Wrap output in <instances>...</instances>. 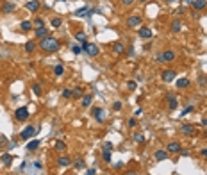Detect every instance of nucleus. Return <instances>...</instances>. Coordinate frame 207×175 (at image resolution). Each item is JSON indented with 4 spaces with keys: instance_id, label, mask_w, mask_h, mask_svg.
<instances>
[{
    "instance_id": "f257e3e1",
    "label": "nucleus",
    "mask_w": 207,
    "mask_h": 175,
    "mask_svg": "<svg viewBox=\"0 0 207 175\" xmlns=\"http://www.w3.org/2000/svg\"><path fill=\"white\" fill-rule=\"evenodd\" d=\"M59 47H61V43L55 39V38H43L41 41H39V48L43 50V52H55V50H59Z\"/></svg>"
},
{
    "instance_id": "f03ea898",
    "label": "nucleus",
    "mask_w": 207,
    "mask_h": 175,
    "mask_svg": "<svg viewBox=\"0 0 207 175\" xmlns=\"http://www.w3.org/2000/svg\"><path fill=\"white\" fill-rule=\"evenodd\" d=\"M82 50H84L88 55H91V57H97V55L100 54L98 47H97L95 43H89V41H82Z\"/></svg>"
},
{
    "instance_id": "7ed1b4c3",
    "label": "nucleus",
    "mask_w": 207,
    "mask_h": 175,
    "mask_svg": "<svg viewBox=\"0 0 207 175\" xmlns=\"http://www.w3.org/2000/svg\"><path fill=\"white\" fill-rule=\"evenodd\" d=\"M38 134V129L34 127V125H29V127H25L21 132H20V138L21 140H30V138H34Z\"/></svg>"
},
{
    "instance_id": "20e7f679",
    "label": "nucleus",
    "mask_w": 207,
    "mask_h": 175,
    "mask_svg": "<svg viewBox=\"0 0 207 175\" xmlns=\"http://www.w3.org/2000/svg\"><path fill=\"white\" fill-rule=\"evenodd\" d=\"M155 59H157V61H163V63H172V61H175V52H173V50H164V52L159 54Z\"/></svg>"
},
{
    "instance_id": "39448f33",
    "label": "nucleus",
    "mask_w": 207,
    "mask_h": 175,
    "mask_svg": "<svg viewBox=\"0 0 207 175\" xmlns=\"http://www.w3.org/2000/svg\"><path fill=\"white\" fill-rule=\"evenodd\" d=\"M166 102H168V109L170 111H175L179 107V98L175 97V93H168L166 95Z\"/></svg>"
},
{
    "instance_id": "423d86ee",
    "label": "nucleus",
    "mask_w": 207,
    "mask_h": 175,
    "mask_svg": "<svg viewBox=\"0 0 207 175\" xmlns=\"http://www.w3.org/2000/svg\"><path fill=\"white\" fill-rule=\"evenodd\" d=\"M14 118H16L18 122H25V120L29 118V109H27V107H18V109L14 111Z\"/></svg>"
},
{
    "instance_id": "0eeeda50",
    "label": "nucleus",
    "mask_w": 207,
    "mask_h": 175,
    "mask_svg": "<svg viewBox=\"0 0 207 175\" xmlns=\"http://www.w3.org/2000/svg\"><path fill=\"white\" fill-rule=\"evenodd\" d=\"M175 77H177V73H175V70H172V68H168V70H164V72L161 73V79H163L164 82H173Z\"/></svg>"
},
{
    "instance_id": "6e6552de",
    "label": "nucleus",
    "mask_w": 207,
    "mask_h": 175,
    "mask_svg": "<svg viewBox=\"0 0 207 175\" xmlns=\"http://www.w3.org/2000/svg\"><path fill=\"white\" fill-rule=\"evenodd\" d=\"M93 116H95V120L98 123H104L105 122V111H104V107H95L93 109Z\"/></svg>"
},
{
    "instance_id": "1a4fd4ad",
    "label": "nucleus",
    "mask_w": 207,
    "mask_h": 175,
    "mask_svg": "<svg viewBox=\"0 0 207 175\" xmlns=\"http://www.w3.org/2000/svg\"><path fill=\"white\" fill-rule=\"evenodd\" d=\"M180 150H182V145H180L179 141H172V143H168V147H166V152H168V154H180Z\"/></svg>"
},
{
    "instance_id": "9d476101",
    "label": "nucleus",
    "mask_w": 207,
    "mask_h": 175,
    "mask_svg": "<svg viewBox=\"0 0 207 175\" xmlns=\"http://www.w3.org/2000/svg\"><path fill=\"white\" fill-rule=\"evenodd\" d=\"M91 14H93V9H89L88 5H84V7H80V9H77L73 16H79V18H82V16H91Z\"/></svg>"
},
{
    "instance_id": "9b49d317",
    "label": "nucleus",
    "mask_w": 207,
    "mask_h": 175,
    "mask_svg": "<svg viewBox=\"0 0 207 175\" xmlns=\"http://www.w3.org/2000/svg\"><path fill=\"white\" fill-rule=\"evenodd\" d=\"M141 23V16L139 14H132L127 18V27H138Z\"/></svg>"
},
{
    "instance_id": "f8f14e48",
    "label": "nucleus",
    "mask_w": 207,
    "mask_h": 175,
    "mask_svg": "<svg viewBox=\"0 0 207 175\" xmlns=\"http://www.w3.org/2000/svg\"><path fill=\"white\" fill-rule=\"evenodd\" d=\"M152 29H148V27H141L139 30H138V36L141 38V39H150L152 38Z\"/></svg>"
},
{
    "instance_id": "ddd939ff",
    "label": "nucleus",
    "mask_w": 207,
    "mask_h": 175,
    "mask_svg": "<svg viewBox=\"0 0 207 175\" xmlns=\"http://www.w3.org/2000/svg\"><path fill=\"white\" fill-rule=\"evenodd\" d=\"M189 84H191V80L186 79V77H182V79H179V80L175 82V86H177L179 89H186V88H189Z\"/></svg>"
},
{
    "instance_id": "4468645a",
    "label": "nucleus",
    "mask_w": 207,
    "mask_h": 175,
    "mask_svg": "<svg viewBox=\"0 0 207 175\" xmlns=\"http://www.w3.org/2000/svg\"><path fill=\"white\" fill-rule=\"evenodd\" d=\"M168 156H170V154H168L166 150H155V152H154V159H155V161H164V159H168Z\"/></svg>"
},
{
    "instance_id": "2eb2a0df",
    "label": "nucleus",
    "mask_w": 207,
    "mask_h": 175,
    "mask_svg": "<svg viewBox=\"0 0 207 175\" xmlns=\"http://www.w3.org/2000/svg\"><path fill=\"white\" fill-rule=\"evenodd\" d=\"M25 7H27L29 11L36 13V11H39V0H30V2H27V4H25Z\"/></svg>"
},
{
    "instance_id": "dca6fc26",
    "label": "nucleus",
    "mask_w": 207,
    "mask_h": 175,
    "mask_svg": "<svg viewBox=\"0 0 207 175\" xmlns=\"http://www.w3.org/2000/svg\"><path fill=\"white\" fill-rule=\"evenodd\" d=\"M34 34H36V38H39V39L48 38V30H46V27H39V29H36Z\"/></svg>"
},
{
    "instance_id": "f3484780",
    "label": "nucleus",
    "mask_w": 207,
    "mask_h": 175,
    "mask_svg": "<svg viewBox=\"0 0 207 175\" xmlns=\"http://www.w3.org/2000/svg\"><path fill=\"white\" fill-rule=\"evenodd\" d=\"M180 132H182V134H186V136H191V134L195 132V125H188V123H186V125H182V127H180Z\"/></svg>"
},
{
    "instance_id": "a211bd4d",
    "label": "nucleus",
    "mask_w": 207,
    "mask_h": 175,
    "mask_svg": "<svg viewBox=\"0 0 207 175\" xmlns=\"http://www.w3.org/2000/svg\"><path fill=\"white\" fill-rule=\"evenodd\" d=\"M36 47H38V45H36V41L29 39V41L25 43V52H27V54H32V52L36 50Z\"/></svg>"
},
{
    "instance_id": "6ab92c4d",
    "label": "nucleus",
    "mask_w": 207,
    "mask_h": 175,
    "mask_svg": "<svg viewBox=\"0 0 207 175\" xmlns=\"http://www.w3.org/2000/svg\"><path fill=\"white\" fill-rule=\"evenodd\" d=\"M38 147H39V141H38V140H29V143H27V150H29V152L38 150Z\"/></svg>"
},
{
    "instance_id": "aec40b11",
    "label": "nucleus",
    "mask_w": 207,
    "mask_h": 175,
    "mask_svg": "<svg viewBox=\"0 0 207 175\" xmlns=\"http://www.w3.org/2000/svg\"><path fill=\"white\" fill-rule=\"evenodd\" d=\"M57 165H59V166H70V165H71V159H70L68 156H61V157L57 159Z\"/></svg>"
},
{
    "instance_id": "412c9836",
    "label": "nucleus",
    "mask_w": 207,
    "mask_h": 175,
    "mask_svg": "<svg viewBox=\"0 0 207 175\" xmlns=\"http://www.w3.org/2000/svg\"><path fill=\"white\" fill-rule=\"evenodd\" d=\"M113 52H114V54H123V52H125V45L120 43V41L114 43V45H113Z\"/></svg>"
},
{
    "instance_id": "4be33fe9",
    "label": "nucleus",
    "mask_w": 207,
    "mask_h": 175,
    "mask_svg": "<svg viewBox=\"0 0 207 175\" xmlns=\"http://www.w3.org/2000/svg\"><path fill=\"white\" fill-rule=\"evenodd\" d=\"M207 2L206 0H193V7L197 9V11H202V9H206Z\"/></svg>"
},
{
    "instance_id": "5701e85b",
    "label": "nucleus",
    "mask_w": 207,
    "mask_h": 175,
    "mask_svg": "<svg viewBox=\"0 0 207 175\" xmlns=\"http://www.w3.org/2000/svg\"><path fill=\"white\" fill-rule=\"evenodd\" d=\"M20 29H21V32H29V30L32 29V21H29V20L21 21V23H20Z\"/></svg>"
},
{
    "instance_id": "b1692460",
    "label": "nucleus",
    "mask_w": 207,
    "mask_h": 175,
    "mask_svg": "<svg viewBox=\"0 0 207 175\" xmlns=\"http://www.w3.org/2000/svg\"><path fill=\"white\" fill-rule=\"evenodd\" d=\"M71 93H73V98H80V97H84V88L77 86V88L71 89Z\"/></svg>"
},
{
    "instance_id": "393cba45",
    "label": "nucleus",
    "mask_w": 207,
    "mask_h": 175,
    "mask_svg": "<svg viewBox=\"0 0 207 175\" xmlns=\"http://www.w3.org/2000/svg\"><path fill=\"white\" fill-rule=\"evenodd\" d=\"M91 102H93V95H84L80 104H82V107H89V106H91Z\"/></svg>"
},
{
    "instance_id": "a878e982",
    "label": "nucleus",
    "mask_w": 207,
    "mask_h": 175,
    "mask_svg": "<svg viewBox=\"0 0 207 175\" xmlns=\"http://www.w3.org/2000/svg\"><path fill=\"white\" fill-rule=\"evenodd\" d=\"M13 11H14V4L13 2H7V4L2 5V13H13Z\"/></svg>"
},
{
    "instance_id": "bb28decb",
    "label": "nucleus",
    "mask_w": 207,
    "mask_h": 175,
    "mask_svg": "<svg viewBox=\"0 0 207 175\" xmlns=\"http://www.w3.org/2000/svg\"><path fill=\"white\" fill-rule=\"evenodd\" d=\"M180 29H182V21H180V20H175V21L172 23V30H173V32H180Z\"/></svg>"
},
{
    "instance_id": "cd10ccee",
    "label": "nucleus",
    "mask_w": 207,
    "mask_h": 175,
    "mask_svg": "<svg viewBox=\"0 0 207 175\" xmlns=\"http://www.w3.org/2000/svg\"><path fill=\"white\" fill-rule=\"evenodd\" d=\"M54 147H55V150H59V152L66 150V143H64V141H61V140H57V141L54 143Z\"/></svg>"
},
{
    "instance_id": "c85d7f7f",
    "label": "nucleus",
    "mask_w": 207,
    "mask_h": 175,
    "mask_svg": "<svg viewBox=\"0 0 207 175\" xmlns=\"http://www.w3.org/2000/svg\"><path fill=\"white\" fill-rule=\"evenodd\" d=\"M54 75H57V77L64 75V66H63V64H57V66L54 68Z\"/></svg>"
},
{
    "instance_id": "c756f323",
    "label": "nucleus",
    "mask_w": 207,
    "mask_h": 175,
    "mask_svg": "<svg viewBox=\"0 0 207 175\" xmlns=\"http://www.w3.org/2000/svg\"><path fill=\"white\" fill-rule=\"evenodd\" d=\"M102 157H104L105 163H111V152L109 150H102Z\"/></svg>"
},
{
    "instance_id": "7c9ffc66",
    "label": "nucleus",
    "mask_w": 207,
    "mask_h": 175,
    "mask_svg": "<svg viewBox=\"0 0 207 175\" xmlns=\"http://www.w3.org/2000/svg\"><path fill=\"white\" fill-rule=\"evenodd\" d=\"M11 159H13V157H11L9 154H4V156H2V163H4L5 166H9V165H11Z\"/></svg>"
},
{
    "instance_id": "2f4dec72",
    "label": "nucleus",
    "mask_w": 207,
    "mask_h": 175,
    "mask_svg": "<svg viewBox=\"0 0 207 175\" xmlns=\"http://www.w3.org/2000/svg\"><path fill=\"white\" fill-rule=\"evenodd\" d=\"M34 25H36V29L45 27V20H43V18H36V20H34Z\"/></svg>"
},
{
    "instance_id": "473e14b6",
    "label": "nucleus",
    "mask_w": 207,
    "mask_h": 175,
    "mask_svg": "<svg viewBox=\"0 0 207 175\" xmlns=\"http://www.w3.org/2000/svg\"><path fill=\"white\" fill-rule=\"evenodd\" d=\"M50 23H52V27H55V29H57V27H61L63 20H61V18H52V21H50Z\"/></svg>"
},
{
    "instance_id": "72a5a7b5",
    "label": "nucleus",
    "mask_w": 207,
    "mask_h": 175,
    "mask_svg": "<svg viewBox=\"0 0 207 175\" xmlns=\"http://www.w3.org/2000/svg\"><path fill=\"white\" fill-rule=\"evenodd\" d=\"M75 39H77V41H86V34H84V32H77V34H75Z\"/></svg>"
},
{
    "instance_id": "f704fd0d",
    "label": "nucleus",
    "mask_w": 207,
    "mask_h": 175,
    "mask_svg": "<svg viewBox=\"0 0 207 175\" xmlns=\"http://www.w3.org/2000/svg\"><path fill=\"white\" fill-rule=\"evenodd\" d=\"M63 97H64V98H71V97H73L71 89H63Z\"/></svg>"
},
{
    "instance_id": "c9c22d12",
    "label": "nucleus",
    "mask_w": 207,
    "mask_h": 175,
    "mask_svg": "<svg viewBox=\"0 0 207 175\" xmlns=\"http://www.w3.org/2000/svg\"><path fill=\"white\" fill-rule=\"evenodd\" d=\"M122 107H123V104H122V102H120V100H116V102H114V104H113V109H114V111H120V109H122Z\"/></svg>"
},
{
    "instance_id": "e433bc0d",
    "label": "nucleus",
    "mask_w": 207,
    "mask_h": 175,
    "mask_svg": "<svg viewBox=\"0 0 207 175\" xmlns=\"http://www.w3.org/2000/svg\"><path fill=\"white\" fill-rule=\"evenodd\" d=\"M134 141L143 143V141H145V136H143V134H134Z\"/></svg>"
},
{
    "instance_id": "4c0bfd02",
    "label": "nucleus",
    "mask_w": 207,
    "mask_h": 175,
    "mask_svg": "<svg viewBox=\"0 0 207 175\" xmlns=\"http://www.w3.org/2000/svg\"><path fill=\"white\" fill-rule=\"evenodd\" d=\"M206 84H207L206 77H198V86H200V88H206Z\"/></svg>"
},
{
    "instance_id": "58836bf2",
    "label": "nucleus",
    "mask_w": 207,
    "mask_h": 175,
    "mask_svg": "<svg viewBox=\"0 0 207 175\" xmlns=\"http://www.w3.org/2000/svg\"><path fill=\"white\" fill-rule=\"evenodd\" d=\"M71 52H73V54H80V52H82V47H79V45H73V47H71Z\"/></svg>"
},
{
    "instance_id": "ea45409f",
    "label": "nucleus",
    "mask_w": 207,
    "mask_h": 175,
    "mask_svg": "<svg viewBox=\"0 0 207 175\" xmlns=\"http://www.w3.org/2000/svg\"><path fill=\"white\" fill-rule=\"evenodd\" d=\"M127 123H129V127L132 129V127H136V125H138V120H136V118H129V122H127Z\"/></svg>"
},
{
    "instance_id": "a19ab883",
    "label": "nucleus",
    "mask_w": 207,
    "mask_h": 175,
    "mask_svg": "<svg viewBox=\"0 0 207 175\" xmlns=\"http://www.w3.org/2000/svg\"><path fill=\"white\" fill-rule=\"evenodd\" d=\"M127 88H129L130 91H134V89H136V82H134V80H129V82H127Z\"/></svg>"
},
{
    "instance_id": "79ce46f5",
    "label": "nucleus",
    "mask_w": 207,
    "mask_h": 175,
    "mask_svg": "<svg viewBox=\"0 0 207 175\" xmlns=\"http://www.w3.org/2000/svg\"><path fill=\"white\" fill-rule=\"evenodd\" d=\"M32 89H34V93H36V95H41V86H39V84H34V86H32Z\"/></svg>"
},
{
    "instance_id": "37998d69",
    "label": "nucleus",
    "mask_w": 207,
    "mask_h": 175,
    "mask_svg": "<svg viewBox=\"0 0 207 175\" xmlns=\"http://www.w3.org/2000/svg\"><path fill=\"white\" fill-rule=\"evenodd\" d=\"M102 150H109V152H111V150H113V143L105 141V143H104V148H102Z\"/></svg>"
},
{
    "instance_id": "c03bdc74",
    "label": "nucleus",
    "mask_w": 207,
    "mask_h": 175,
    "mask_svg": "<svg viewBox=\"0 0 207 175\" xmlns=\"http://www.w3.org/2000/svg\"><path fill=\"white\" fill-rule=\"evenodd\" d=\"M193 109H195V107H193V106H188V107H186V109H184V111H182V116H186V114H188V113H191V111H193Z\"/></svg>"
},
{
    "instance_id": "a18cd8bd",
    "label": "nucleus",
    "mask_w": 207,
    "mask_h": 175,
    "mask_svg": "<svg viewBox=\"0 0 207 175\" xmlns=\"http://www.w3.org/2000/svg\"><path fill=\"white\" fill-rule=\"evenodd\" d=\"M120 2H122L123 5H132V4H134L136 0H120Z\"/></svg>"
},
{
    "instance_id": "49530a36",
    "label": "nucleus",
    "mask_w": 207,
    "mask_h": 175,
    "mask_svg": "<svg viewBox=\"0 0 207 175\" xmlns=\"http://www.w3.org/2000/svg\"><path fill=\"white\" fill-rule=\"evenodd\" d=\"M86 175H97V170H95V168H89V170L86 172Z\"/></svg>"
},
{
    "instance_id": "de8ad7c7",
    "label": "nucleus",
    "mask_w": 207,
    "mask_h": 175,
    "mask_svg": "<svg viewBox=\"0 0 207 175\" xmlns=\"http://www.w3.org/2000/svg\"><path fill=\"white\" fill-rule=\"evenodd\" d=\"M82 166H84V161H77L75 163V168H82Z\"/></svg>"
},
{
    "instance_id": "09e8293b",
    "label": "nucleus",
    "mask_w": 207,
    "mask_h": 175,
    "mask_svg": "<svg viewBox=\"0 0 207 175\" xmlns=\"http://www.w3.org/2000/svg\"><path fill=\"white\" fill-rule=\"evenodd\" d=\"M184 5H193V0H182Z\"/></svg>"
},
{
    "instance_id": "8fccbe9b",
    "label": "nucleus",
    "mask_w": 207,
    "mask_h": 175,
    "mask_svg": "<svg viewBox=\"0 0 207 175\" xmlns=\"http://www.w3.org/2000/svg\"><path fill=\"white\" fill-rule=\"evenodd\" d=\"M125 175H138L134 170H129V172H125Z\"/></svg>"
},
{
    "instance_id": "3c124183",
    "label": "nucleus",
    "mask_w": 207,
    "mask_h": 175,
    "mask_svg": "<svg viewBox=\"0 0 207 175\" xmlns=\"http://www.w3.org/2000/svg\"><path fill=\"white\" fill-rule=\"evenodd\" d=\"M200 154H202L204 157H207V148H202V152H200Z\"/></svg>"
},
{
    "instance_id": "603ef678",
    "label": "nucleus",
    "mask_w": 207,
    "mask_h": 175,
    "mask_svg": "<svg viewBox=\"0 0 207 175\" xmlns=\"http://www.w3.org/2000/svg\"><path fill=\"white\" fill-rule=\"evenodd\" d=\"M202 125H207V118H202Z\"/></svg>"
},
{
    "instance_id": "864d4df0",
    "label": "nucleus",
    "mask_w": 207,
    "mask_h": 175,
    "mask_svg": "<svg viewBox=\"0 0 207 175\" xmlns=\"http://www.w3.org/2000/svg\"><path fill=\"white\" fill-rule=\"evenodd\" d=\"M164 2H168V4H172V2H175V0H164Z\"/></svg>"
},
{
    "instance_id": "5fc2aeb1",
    "label": "nucleus",
    "mask_w": 207,
    "mask_h": 175,
    "mask_svg": "<svg viewBox=\"0 0 207 175\" xmlns=\"http://www.w3.org/2000/svg\"><path fill=\"white\" fill-rule=\"evenodd\" d=\"M59 2H66V0H59Z\"/></svg>"
},
{
    "instance_id": "6e6d98bb",
    "label": "nucleus",
    "mask_w": 207,
    "mask_h": 175,
    "mask_svg": "<svg viewBox=\"0 0 207 175\" xmlns=\"http://www.w3.org/2000/svg\"><path fill=\"white\" fill-rule=\"evenodd\" d=\"M139 2H147V0H139Z\"/></svg>"
}]
</instances>
